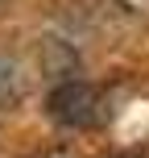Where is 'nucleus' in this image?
<instances>
[{
  "instance_id": "obj_1",
  "label": "nucleus",
  "mask_w": 149,
  "mask_h": 158,
  "mask_svg": "<svg viewBox=\"0 0 149 158\" xmlns=\"http://www.w3.org/2000/svg\"><path fill=\"white\" fill-rule=\"evenodd\" d=\"M46 112L62 129H91L104 121V96H100V87L83 83V79H62L46 96Z\"/></svg>"
},
{
  "instance_id": "obj_2",
  "label": "nucleus",
  "mask_w": 149,
  "mask_h": 158,
  "mask_svg": "<svg viewBox=\"0 0 149 158\" xmlns=\"http://www.w3.org/2000/svg\"><path fill=\"white\" fill-rule=\"evenodd\" d=\"M17 100H21V71H17L13 58L0 54V108H8Z\"/></svg>"
}]
</instances>
